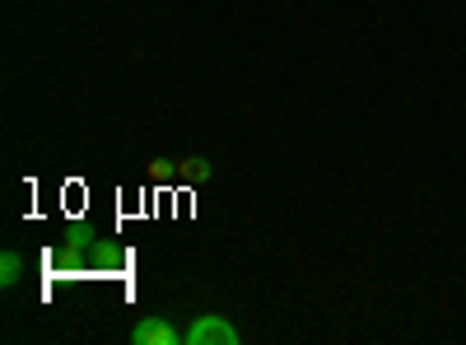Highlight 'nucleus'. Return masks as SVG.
<instances>
[{
    "label": "nucleus",
    "mask_w": 466,
    "mask_h": 345,
    "mask_svg": "<svg viewBox=\"0 0 466 345\" xmlns=\"http://www.w3.org/2000/svg\"><path fill=\"white\" fill-rule=\"evenodd\" d=\"M131 340H136V345H177L182 336H177V327L164 322V318H140V322L131 327Z\"/></svg>",
    "instance_id": "nucleus-2"
},
{
    "label": "nucleus",
    "mask_w": 466,
    "mask_h": 345,
    "mask_svg": "<svg viewBox=\"0 0 466 345\" xmlns=\"http://www.w3.org/2000/svg\"><path fill=\"white\" fill-rule=\"evenodd\" d=\"M177 178H187V182H206V178H210V164H206L201 155H191V159L177 164Z\"/></svg>",
    "instance_id": "nucleus-4"
},
{
    "label": "nucleus",
    "mask_w": 466,
    "mask_h": 345,
    "mask_svg": "<svg viewBox=\"0 0 466 345\" xmlns=\"http://www.w3.org/2000/svg\"><path fill=\"white\" fill-rule=\"evenodd\" d=\"M19 280H24V257L19 252H5V257H0V285L15 289Z\"/></svg>",
    "instance_id": "nucleus-3"
},
{
    "label": "nucleus",
    "mask_w": 466,
    "mask_h": 345,
    "mask_svg": "<svg viewBox=\"0 0 466 345\" xmlns=\"http://www.w3.org/2000/svg\"><path fill=\"white\" fill-rule=\"evenodd\" d=\"M182 340H187V345H238L243 336H238V327L224 322L219 313H201L197 322L182 331Z\"/></svg>",
    "instance_id": "nucleus-1"
},
{
    "label": "nucleus",
    "mask_w": 466,
    "mask_h": 345,
    "mask_svg": "<svg viewBox=\"0 0 466 345\" xmlns=\"http://www.w3.org/2000/svg\"><path fill=\"white\" fill-rule=\"evenodd\" d=\"M177 168H173V159H154V168H149V178H159V182H168Z\"/></svg>",
    "instance_id": "nucleus-5"
}]
</instances>
